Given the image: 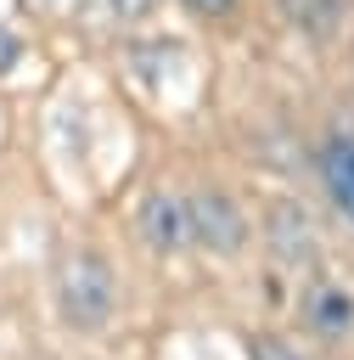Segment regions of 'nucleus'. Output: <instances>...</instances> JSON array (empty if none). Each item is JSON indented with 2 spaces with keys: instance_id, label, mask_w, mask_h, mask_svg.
<instances>
[{
  "instance_id": "f257e3e1",
  "label": "nucleus",
  "mask_w": 354,
  "mask_h": 360,
  "mask_svg": "<svg viewBox=\"0 0 354 360\" xmlns=\"http://www.w3.org/2000/svg\"><path fill=\"white\" fill-rule=\"evenodd\" d=\"M56 304H62V321L73 332H101L118 309V276H112V259L96 253V248H79L62 276H56Z\"/></svg>"
},
{
  "instance_id": "f03ea898",
  "label": "nucleus",
  "mask_w": 354,
  "mask_h": 360,
  "mask_svg": "<svg viewBox=\"0 0 354 360\" xmlns=\"http://www.w3.org/2000/svg\"><path fill=\"white\" fill-rule=\"evenodd\" d=\"M135 231H140V242L152 248V253H185V248H197V231H191V197L185 191H152L146 202H140V214H135Z\"/></svg>"
},
{
  "instance_id": "7ed1b4c3",
  "label": "nucleus",
  "mask_w": 354,
  "mask_h": 360,
  "mask_svg": "<svg viewBox=\"0 0 354 360\" xmlns=\"http://www.w3.org/2000/svg\"><path fill=\"white\" fill-rule=\"evenodd\" d=\"M191 231L208 253H242L247 248V214L225 191H191Z\"/></svg>"
},
{
  "instance_id": "20e7f679",
  "label": "nucleus",
  "mask_w": 354,
  "mask_h": 360,
  "mask_svg": "<svg viewBox=\"0 0 354 360\" xmlns=\"http://www.w3.org/2000/svg\"><path fill=\"white\" fill-rule=\"evenodd\" d=\"M298 321L320 343H343V338H354V292L343 281H332V276H315L303 287V298H298Z\"/></svg>"
},
{
  "instance_id": "39448f33",
  "label": "nucleus",
  "mask_w": 354,
  "mask_h": 360,
  "mask_svg": "<svg viewBox=\"0 0 354 360\" xmlns=\"http://www.w3.org/2000/svg\"><path fill=\"white\" fill-rule=\"evenodd\" d=\"M320 180H326L332 202L343 208V219L354 225V135H332L320 146Z\"/></svg>"
},
{
  "instance_id": "423d86ee",
  "label": "nucleus",
  "mask_w": 354,
  "mask_h": 360,
  "mask_svg": "<svg viewBox=\"0 0 354 360\" xmlns=\"http://www.w3.org/2000/svg\"><path fill=\"white\" fill-rule=\"evenodd\" d=\"M253 360H320L315 349H303L298 338H275V332H258L253 338Z\"/></svg>"
},
{
  "instance_id": "0eeeda50",
  "label": "nucleus",
  "mask_w": 354,
  "mask_h": 360,
  "mask_svg": "<svg viewBox=\"0 0 354 360\" xmlns=\"http://www.w3.org/2000/svg\"><path fill=\"white\" fill-rule=\"evenodd\" d=\"M17 56H22V39L0 22V73H11V68H17Z\"/></svg>"
},
{
  "instance_id": "6e6552de",
  "label": "nucleus",
  "mask_w": 354,
  "mask_h": 360,
  "mask_svg": "<svg viewBox=\"0 0 354 360\" xmlns=\"http://www.w3.org/2000/svg\"><path fill=\"white\" fill-rule=\"evenodd\" d=\"M185 6H191L197 17H225V11L236 6V0H185Z\"/></svg>"
},
{
  "instance_id": "1a4fd4ad",
  "label": "nucleus",
  "mask_w": 354,
  "mask_h": 360,
  "mask_svg": "<svg viewBox=\"0 0 354 360\" xmlns=\"http://www.w3.org/2000/svg\"><path fill=\"white\" fill-rule=\"evenodd\" d=\"M101 6H107L112 17H140V11L152 6V0H101Z\"/></svg>"
}]
</instances>
